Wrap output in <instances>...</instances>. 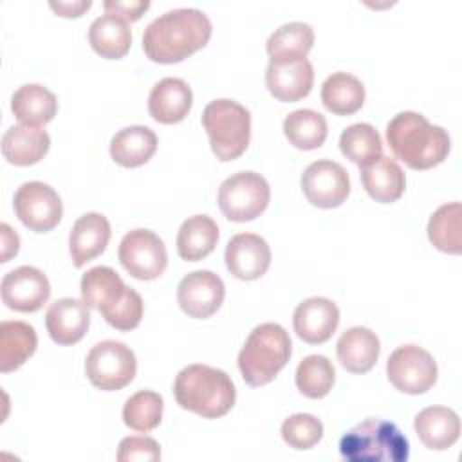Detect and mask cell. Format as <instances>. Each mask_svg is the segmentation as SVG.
Here are the masks:
<instances>
[{
	"label": "cell",
	"instance_id": "1",
	"mask_svg": "<svg viewBox=\"0 0 462 462\" xmlns=\"http://www.w3.org/2000/svg\"><path fill=\"white\" fill-rule=\"evenodd\" d=\"M211 20L195 7L166 11L152 20L143 34L144 54L155 63H177L202 49L211 38Z\"/></svg>",
	"mask_w": 462,
	"mask_h": 462
},
{
	"label": "cell",
	"instance_id": "2",
	"mask_svg": "<svg viewBox=\"0 0 462 462\" xmlns=\"http://www.w3.org/2000/svg\"><path fill=\"white\" fill-rule=\"evenodd\" d=\"M386 139L397 159L411 170H430L440 164L451 148L448 132L431 125L422 114L404 110L386 125Z\"/></svg>",
	"mask_w": 462,
	"mask_h": 462
},
{
	"label": "cell",
	"instance_id": "3",
	"mask_svg": "<svg viewBox=\"0 0 462 462\" xmlns=\"http://www.w3.org/2000/svg\"><path fill=\"white\" fill-rule=\"evenodd\" d=\"M173 395L180 408L204 419H218L235 406L236 388L224 370L195 363L177 374Z\"/></svg>",
	"mask_w": 462,
	"mask_h": 462
},
{
	"label": "cell",
	"instance_id": "4",
	"mask_svg": "<svg viewBox=\"0 0 462 462\" xmlns=\"http://www.w3.org/2000/svg\"><path fill=\"white\" fill-rule=\"evenodd\" d=\"M287 330L273 321L260 323L247 336L238 352V370L249 386H263L287 365L291 357Z\"/></svg>",
	"mask_w": 462,
	"mask_h": 462
},
{
	"label": "cell",
	"instance_id": "5",
	"mask_svg": "<svg viewBox=\"0 0 462 462\" xmlns=\"http://www.w3.org/2000/svg\"><path fill=\"white\" fill-rule=\"evenodd\" d=\"M339 453L348 462H404L410 442L393 422L370 417L341 437Z\"/></svg>",
	"mask_w": 462,
	"mask_h": 462
},
{
	"label": "cell",
	"instance_id": "6",
	"mask_svg": "<svg viewBox=\"0 0 462 462\" xmlns=\"http://www.w3.org/2000/svg\"><path fill=\"white\" fill-rule=\"evenodd\" d=\"M202 126L218 161L238 159L251 139V114L233 99H213L202 112Z\"/></svg>",
	"mask_w": 462,
	"mask_h": 462
},
{
	"label": "cell",
	"instance_id": "7",
	"mask_svg": "<svg viewBox=\"0 0 462 462\" xmlns=\"http://www.w3.org/2000/svg\"><path fill=\"white\" fill-rule=\"evenodd\" d=\"M271 199V188L256 171H238L218 188V208L233 222H249L260 217Z\"/></svg>",
	"mask_w": 462,
	"mask_h": 462
},
{
	"label": "cell",
	"instance_id": "8",
	"mask_svg": "<svg viewBox=\"0 0 462 462\" xmlns=\"http://www.w3.org/2000/svg\"><path fill=\"white\" fill-rule=\"evenodd\" d=\"M135 372V354L121 341H99L88 350L85 359V374L88 381L105 392L125 388L134 381Z\"/></svg>",
	"mask_w": 462,
	"mask_h": 462
},
{
	"label": "cell",
	"instance_id": "9",
	"mask_svg": "<svg viewBox=\"0 0 462 462\" xmlns=\"http://www.w3.org/2000/svg\"><path fill=\"white\" fill-rule=\"evenodd\" d=\"M437 361L417 345L397 346L386 361L388 381L402 393L419 395L428 392L437 381Z\"/></svg>",
	"mask_w": 462,
	"mask_h": 462
},
{
	"label": "cell",
	"instance_id": "10",
	"mask_svg": "<svg viewBox=\"0 0 462 462\" xmlns=\"http://www.w3.org/2000/svg\"><path fill=\"white\" fill-rule=\"evenodd\" d=\"M117 256L125 271L137 280H155L168 265L164 242L152 229H132L119 244Z\"/></svg>",
	"mask_w": 462,
	"mask_h": 462
},
{
	"label": "cell",
	"instance_id": "11",
	"mask_svg": "<svg viewBox=\"0 0 462 462\" xmlns=\"http://www.w3.org/2000/svg\"><path fill=\"white\" fill-rule=\"evenodd\" d=\"M13 206L20 222L36 233L54 229L63 215V204L58 191L42 180L23 182L14 191Z\"/></svg>",
	"mask_w": 462,
	"mask_h": 462
},
{
	"label": "cell",
	"instance_id": "12",
	"mask_svg": "<svg viewBox=\"0 0 462 462\" xmlns=\"http://www.w3.org/2000/svg\"><path fill=\"white\" fill-rule=\"evenodd\" d=\"M301 189L312 206L323 209L337 208L350 193V177L339 162L319 159L301 173Z\"/></svg>",
	"mask_w": 462,
	"mask_h": 462
},
{
	"label": "cell",
	"instance_id": "13",
	"mask_svg": "<svg viewBox=\"0 0 462 462\" xmlns=\"http://www.w3.org/2000/svg\"><path fill=\"white\" fill-rule=\"evenodd\" d=\"M226 296L224 282L213 271L188 273L177 287L179 307L191 318L204 319L218 310Z\"/></svg>",
	"mask_w": 462,
	"mask_h": 462
},
{
	"label": "cell",
	"instance_id": "14",
	"mask_svg": "<svg viewBox=\"0 0 462 462\" xmlns=\"http://www.w3.org/2000/svg\"><path fill=\"white\" fill-rule=\"evenodd\" d=\"M0 292L5 307L18 312H36L49 300L51 283L40 269L22 265L2 278Z\"/></svg>",
	"mask_w": 462,
	"mask_h": 462
},
{
	"label": "cell",
	"instance_id": "15",
	"mask_svg": "<svg viewBox=\"0 0 462 462\" xmlns=\"http://www.w3.org/2000/svg\"><path fill=\"white\" fill-rule=\"evenodd\" d=\"M224 260L235 278L258 280L271 265V247L256 233H238L229 238Z\"/></svg>",
	"mask_w": 462,
	"mask_h": 462
},
{
	"label": "cell",
	"instance_id": "16",
	"mask_svg": "<svg viewBox=\"0 0 462 462\" xmlns=\"http://www.w3.org/2000/svg\"><path fill=\"white\" fill-rule=\"evenodd\" d=\"M339 325L337 305L323 296L303 300L292 314V327L300 339L310 345L325 343Z\"/></svg>",
	"mask_w": 462,
	"mask_h": 462
},
{
	"label": "cell",
	"instance_id": "17",
	"mask_svg": "<svg viewBox=\"0 0 462 462\" xmlns=\"http://www.w3.org/2000/svg\"><path fill=\"white\" fill-rule=\"evenodd\" d=\"M314 69L307 58L292 61L269 60L265 70V85L278 101H298L312 90Z\"/></svg>",
	"mask_w": 462,
	"mask_h": 462
},
{
	"label": "cell",
	"instance_id": "18",
	"mask_svg": "<svg viewBox=\"0 0 462 462\" xmlns=\"http://www.w3.org/2000/svg\"><path fill=\"white\" fill-rule=\"evenodd\" d=\"M90 325L88 305L76 298H60L45 312V327L51 339L58 345L78 343Z\"/></svg>",
	"mask_w": 462,
	"mask_h": 462
},
{
	"label": "cell",
	"instance_id": "19",
	"mask_svg": "<svg viewBox=\"0 0 462 462\" xmlns=\"http://www.w3.org/2000/svg\"><path fill=\"white\" fill-rule=\"evenodd\" d=\"M110 222L101 213L81 215L69 235V251L76 267H83L87 262L99 256L110 240Z\"/></svg>",
	"mask_w": 462,
	"mask_h": 462
},
{
	"label": "cell",
	"instance_id": "20",
	"mask_svg": "<svg viewBox=\"0 0 462 462\" xmlns=\"http://www.w3.org/2000/svg\"><path fill=\"white\" fill-rule=\"evenodd\" d=\"M193 103L189 85L180 78H162L157 81L148 96L150 116L162 125H173L182 121Z\"/></svg>",
	"mask_w": 462,
	"mask_h": 462
},
{
	"label": "cell",
	"instance_id": "21",
	"mask_svg": "<svg viewBox=\"0 0 462 462\" xmlns=\"http://www.w3.org/2000/svg\"><path fill=\"white\" fill-rule=\"evenodd\" d=\"M336 352L341 366L346 372L365 374L375 366L381 352V343L375 332L357 325L346 328L339 336Z\"/></svg>",
	"mask_w": 462,
	"mask_h": 462
},
{
	"label": "cell",
	"instance_id": "22",
	"mask_svg": "<svg viewBox=\"0 0 462 462\" xmlns=\"http://www.w3.org/2000/svg\"><path fill=\"white\" fill-rule=\"evenodd\" d=\"M419 440L428 449H448L460 437V419L446 406H428L420 410L413 422Z\"/></svg>",
	"mask_w": 462,
	"mask_h": 462
},
{
	"label": "cell",
	"instance_id": "23",
	"mask_svg": "<svg viewBox=\"0 0 462 462\" xmlns=\"http://www.w3.org/2000/svg\"><path fill=\"white\" fill-rule=\"evenodd\" d=\"M51 148V137L45 130L27 125H13L2 135V155L16 166L36 164Z\"/></svg>",
	"mask_w": 462,
	"mask_h": 462
},
{
	"label": "cell",
	"instance_id": "24",
	"mask_svg": "<svg viewBox=\"0 0 462 462\" xmlns=\"http://www.w3.org/2000/svg\"><path fill=\"white\" fill-rule=\"evenodd\" d=\"M361 182L366 193L383 204L399 200L406 188L402 168L395 159L384 155L361 168Z\"/></svg>",
	"mask_w": 462,
	"mask_h": 462
},
{
	"label": "cell",
	"instance_id": "25",
	"mask_svg": "<svg viewBox=\"0 0 462 462\" xmlns=\"http://www.w3.org/2000/svg\"><path fill=\"white\" fill-rule=\"evenodd\" d=\"M157 150V135L143 125H130L119 130L110 141L112 159L125 168H137L148 162Z\"/></svg>",
	"mask_w": 462,
	"mask_h": 462
},
{
	"label": "cell",
	"instance_id": "26",
	"mask_svg": "<svg viewBox=\"0 0 462 462\" xmlns=\"http://www.w3.org/2000/svg\"><path fill=\"white\" fill-rule=\"evenodd\" d=\"M81 300L101 314L116 307L126 292L123 278L108 265L88 269L81 278Z\"/></svg>",
	"mask_w": 462,
	"mask_h": 462
},
{
	"label": "cell",
	"instance_id": "27",
	"mask_svg": "<svg viewBox=\"0 0 462 462\" xmlns=\"http://www.w3.org/2000/svg\"><path fill=\"white\" fill-rule=\"evenodd\" d=\"M14 117L27 126H42L52 121L58 112L56 96L43 85L25 83L11 97Z\"/></svg>",
	"mask_w": 462,
	"mask_h": 462
},
{
	"label": "cell",
	"instance_id": "28",
	"mask_svg": "<svg viewBox=\"0 0 462 462\" xmlns=\"http://www.w3.org/2000/svg\"><path fill=\"white\" fill-rule=\"evenodd\" d=\"M38 336L25 321L0 323V372L7 374L20 368L36 350Z\"/></svg>",
	"mask_w": 462,
	"mask_h": 462
},
{
	"label": "cell",
	"instance_id": "29",
	"mask_svg": "<svg viewBox=\"0 0 462 462\" xmlns=\"http://www.w3.org/2000/svg\"><path fill=\"white\" fill-rule=\"evenodd\" d=\"M218 242V226L208 215L188 217L177 235V253L186 262H197L208 256Z\"/></svg>",
	"mask_w": 462,
	"mask_h": 462
},
{
	"label": "cell",
	"instance_id": "30",
	"mask_svg": "<svg viewBox=\"0 0 462 462\" xmlns=\"http://www.w3.org/2000/svg\"><path fill=\"white\" fill-rule=\"evenodd\" d=\"M88 42L99 56L108 60H119L130 51L132 31L126 20L105 13L90 23Z\"/></svg>",
	"mask_w": 462,
	"mask_h": 462
},
{
	"label": "cell",
	"instance_id": "31",
	"mask_svg": "<svg viewBox=\"0 0 462 462\" xmlns=\"http://www.w3.org/2000/svg\"><path fill=\"white\" fill-rule=\"evenodd\" d=\"M321 101L325 108L337 116L356 114L365 103V87L350 72H334L321 85Z\"/></svg>",
	"mask_w": 462,
	"mask_h": 462
},
{
	"label": "cell",
	"instance_id": "32",
	"mask_svg": "<svg viewBox=\"0 0 462 462\" xmlns=\"http://www.w3.org/2000/svg\"><path fill=\"white\" fill-rule=\"evenodd\" d=\"M314 43V29L305 22L280 25L267 40L265 49L273 61H292L307 58Z\"/></svg>",
	"mask_w": 462,
	"mask_h": 462
},
{
	"label": "cell",
	"instance_id": "33",
	"mask_svg": "<svg viewBox=\"0 0 462 462\" xmlns=\"http://www.w3.org/2000/svg\"><path fill=\"white\" fill-rule=\"evenodd\" d=\"M283 134L287 141L300 150L319 148L328 134L327 119L312 108H300L283 119Z\"/></svg>",
	"mask_w": 462,
	"mask_h": 462
},
{
	"label": "cell",
	"instance_id": "34",
	"mask_svg": "<svg viewBox=\"0 0 462 462\" xmlns=\"http://www.w3.org/2000/svg\"><path fill=\"white\" fill-rule=\"evenodd\" d=\"M462 206L460 202H449L437 208L428 222L430 242L444 253L458 254L462 251Z\"/></svg>",
	"mask_w": 462,
	"mask_h": 462
},
{
	"label": "cell",
	"instance_id": "35",
	"mask_svg": "<svg viewBox=\"0 0 462 462\" xmlns=\"http://www.w3.org/2000/svg\"><path fill=\"white\" fill-rule=\"evenodd\" d=\"M339 150L359 168L383 155V141L370 123H354L339 135Z\"/></svg>",
	"mask_w": 462,
	"mask_h": 462
},
{
	"label": "cell",
	"instance_id": "36",
	"mask_svg": "<svg viewBox=\"0 0 462 462\" xmlns=\"http://www.w3.org/2000/svg\"><path fill=\"white\" fill-rule=\"evenodd\" d=\"M294 379L298 390L305 397L321 399L332 390L336 370L328 357L321 354H310L300 361Z\"/></svg>",
	"mask_w": 462,
	"mask_h": 462
},
{
	"label": "cell",
	"instance_id": "37",
	"mask_svg": "<svg viewBox=\"0 0 462 462\" xmlns=\"http://www.w3.org/2000/svg\"><path fill=\"white\" fill-rule=\"evenodd\" d=\"M162 397L152 390H139L130 395L123 406V420L135 431H152L162 419Z\"/></svg>",
	"mask_w": 462,
	"mask_h": 462
},
{
	"label": "cell",
	"instance_id": "38",
	"mask_svg": "<svg viewBox=\"0 0 462 462\" xmlns=\"http://www.w3.org/2000/svg\"><path fill=\"white\" fill-rule=\"evenodd\" d=\"M323 437V422L310 413H294L282 422V439L294 449H309Z\"/></svg>",
	"mask_w": 462,
	"mask_h": 462
},
{
	"label": "cell",
	"instance_id": "39",
	"mask_svg": "<svg viewBox=\"0 0 462 462\" xmlns=\"http://www.w3.org/2000/svg\"><path fill=\"white\" fill-rule=\"evenodd\" d=\"M103 318L106 319L108 325H112L117 330H134L143 318L141 294L135 289L126 287V292L121 298V301L116 307H112L108 312H105Z\"/></svg>",
	"mask_w": 462,
	"mask_h": 462
},
{
	"label": "cell",
	"instance_id": "40",
	"mask_svg": "<svg viewBox=\"0 0 462 462\" xmlns=\"http://www.w3.org/2000/svg\"><path fill=\"white\" fill-rule=\"evenodd\" d=\"M161 458V446L152 437H126L119 442V462H155Z\"/></svg>",
	"mask_w": 462,
	"mask_h": 462
},
{
	"label": "cell",
	"instance_id": "41",
	"mask_svg": "<svg viewBox=\"0 0 462 462\" xmlns=\"http://www.w3.org/2000/svg\"><path fill=\"white\" fill-rule=\"evenodd\" d=\"M103 7L108 14H116L126 22H135L150 7V2L148 0H105Z\"/></svg>",
	"mask_w": 462,
	"mask_h": 462
},
{
	"label": "cell",
	"instance_id": "42",
	"mask_svg": "<svg viewBox=\"0 0 462 462\" xmlns=\"http://www.w3.org/2000/svg\"><path fill=\"white\" fill-rule=\"evenodd\" d=\"M0 233H2V260L0 262H9V258L14 256L20 249V236L5 222L0 226Z\"/></svg>",
	"mask_w": 462,
	"mask_h": 462
},
{
	"label": "cell",
	"instance_id": "43",
	"mask_svg": "<svg viewBox=\"0 0 462 462\" xmlns=\"http://www.w3.org/2000/svg\"><path fill=\"white\" fill-rule=\"evenodd\" d=\"M49 5H51L60 16L72 18V16H81V14L92 5V2H90V0H74V2H54V0H51Z\"/></svg>",
	"mask_w": 462,
	"mask_h": 462
}]
</instances>
